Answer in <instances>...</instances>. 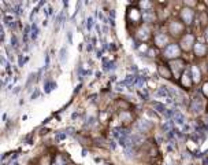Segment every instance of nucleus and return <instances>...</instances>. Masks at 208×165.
Here are the masks:
<instances>
[{"label":"nucleus","mask_w":208,"mask_h":165,"mask_svg":"<svg viewBox=\"0 0 208 165\" xmlns=\"http://www.w3.org/2000/svg\"><path fill=\"white\" fill-rule=\"evenodd\" d=\"M164 54L167 55V57H178L179 48H178V46H177V44H168V46L166 47Z\"/></svg>","instance_id":"f257e3e1"},{"label":"nucleus","mask_w":208,"mask_h":165,"mask_svg":"<svg viewBox=\"0 0 208 165\" xmlns=\"http://www.w3.org/2000/svg\"><path fill=\"white\" fill-rule=\"evenodd\" d=\"M144 20H145V21H152V20H155V15H153V14H149V11H144Z\"/></svg>","instance_id":"f03ea898"},{"label":"nucleus","mask_w":208,"mask_h":165,"mask_svg":"<svg viewBox=\"0 0 208 165\" xmlns=\"http://www.w3.org/2000/svg\"><path fill=\"white\" fill-rule=\"evenodd\" d=\"M52 87H55V82H51V81H47L45 82V88H47V92H50Z\"/></svg>","instance_id":"7ed1b4c3"},{"label":"nucleus","mask_w":208,"mask_h":165,"mask_svg":"<svg viewBox=\"0 0 208 165\" xmlns=\"http://www.w3.org/2000/svg\"><path fill=\"white\" fill-rule=\"evenodd\" d=\"M175 120H177V122H178V124H184V117H182V116H181L179 113H177Z\"/></svg>","instance_id":"20e7f679"},{"label":"nucleus","mask_w":208,"mask_h":165,"mask_svg":"<svg viewBox=\"0 0 208 165\" xmlns=\"http://www.w3.org/2000/svg\"><path fill=\"white\" fill-rule=\"evenodd\" d=\"M37 33H39V29H37L36 25H33V35H32L33 39H36V37H37Z\"/></svg>","instance_id":"39448f33"},{"label":"nucleus","mask_w":208,"mask_h":165,"mask_svg":"<svg viewBox=\"0 0 208 165\" xmlns=\"http://www.w3.org/2000/svg\"><path fill=\"white\" fill-rule=\"evenodd\" d=\"M11 44H13L14 47H17V39H15V36L11 37Z\"/></svg>","instance_id":"423d86ee"},{"label":"nucleus","mask_w":208,"mask_h":165,"mask_svg":"<svg viewBox=\"0 0 208 165\" xmlns=\"http://www.w3.org/2000/svg\"><path fill=\"white\" fill-rule=\"evenodd\" d=\"M88 28H89V29L92 28V20H90V18H89V20H88Z\"/></svg>","instance_id":"0eeeda50"}]
</instances>
